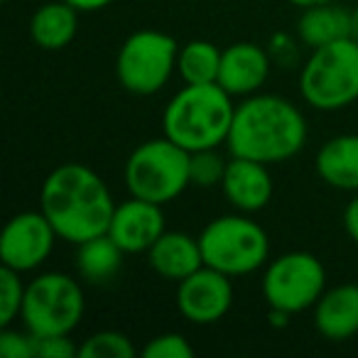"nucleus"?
Masks as SVG:
<instances>
[{"label":"nucleus","mask_w":358,"mask_h":358,"mask_svg":"<svg viewBox=\"0 0 358 358\" xmlns=\"http://www.w3.org/2000/svg\"><path fill=\"white\" fill-rule=\"evenodd\" d=\"M40 209L62 241L79 245L108 231L115 201L108 185L94 169L66 162L47 174L40 192Z\"/></svg>","instance_id":"obj_1"},{"label":"nucleus","mask_w":358,"mask_h":358,"mask_svg":"<svg viewBox=\"0 0 358 358\" xmlns=\"http://www.w3.org/2000/svg\"><path fill=\"white\" fill-rule=\"evenodd\" d=\"M307 120L292 101L273 94L245 96L236 106L229 133V152L255 162L278 164L302 152Z\"/></svg>","instance_id":"obj_2"},{"label":"nucleus","mask_w":358,"mask_h":358,"mask_svg":"<svg viewBox=\"0 0 358 358\" xmlns=\"http://www.w3.org/2000/svg\"><path fill=\"white\" fill-rule=\"evenodd\" d=\"M234 113V96L219 84H185L164 108L162 133L189 152L214 150L229 140Z\"/></svg>","instance_id":"obj_3"},{"label":"nucleus","mask_w":358,"mask_h":358,"mask_svg":"<svg viewBox=\"0 0 358 358\" xmlns=\"http://www.w3.org/2000/svg\"><path fill=\"white\" fill-rule=\"evenodd\" d=\"M189 162V150L179 148L167 135L145 140L130 152L125 162V187L130 196L159 206L169 204L192 185Z\"/></svg>","instance_id":"obj_4"},{"label":"nucleus","mask_w":358,"mask_h":358,"mask_svg":"<svg viewBox=\"0 0 358 358\" xmlns=\"http://www.w3.org/2000/svg\"><path fill=\"white\" fill-rule=\"evenodd\" d=\"M299 94L317 110H341L358 101V45L346 40L312 50L299 71Z\"/></svg>","instance_id":"obj_5"},{"label":"nucleus","mask_w":358,"mask_h":358,"mask_svg":"<svg viewBox=\"0 0 358 358\" xmlns=\"http://www.w3.org/2000/svg\"><path fill=\"white\" fill-rule=\"evenodd\" d=\"M199 245L204 265L229 278L255 273L268 265L270 258L268 234L245 214H229L209 221L199 234Z\"/></svg>","instance_id":"obj_6"},{"label":"nucleus","mask_w":358,"mask_h":358,"mask_svg":"<svg viewBox=\"0 0 358 358\" xmlns=\"http://www.w3.org/2000/svg\"><path fill=\"white\" fill-rule=\"evenodd\" d=\"M84 309L79 280L64 273H42L27 282L20 319L35 336H71L84 319Z\"/></svg>","instance_id":"obj_7"},{"label":"nucleus","mask_w":358,"mask_h":358,"mask_svg":"<svg viewBox=\"0 0 358 358\" xmlns=\"http://www.w3.org/2000/svg\"><path fill=\"white\" fill-rule=\"evenodd\" d=\"M177 55L179 47L172 35L138 30L120 45L115 57V76L130 94L152 96L162 91L177 71Z\"/></svg>","instance_id":"obj_8"},{"label":"nucleus","mask_w":358,"mask_h":358,"mask_svg":"<svg viewBox=\"0 0 358 358\" xmlns=\"http://www.w3.org/2000/svg\"><path fill=\"white\" fill-rule=\"evenodd\" d=\"M327 292V270L317 255L289 250L270 260L263 275V297L270 309L299 314L312 309Z\"/></svg>","instance_id":"obj_9"},{"label":"nucleus","mask_w":358,"mask_h":358,"mask_svg":"<svg viewBox=\"0 0 358 358\" xmlns=\"http://www.w3.org/2000/svg\"><path fill=\"white\" fill-rule=\"evenodd\" d=\"M59 238L55 226L40 211L15 214L0 236V260L17 273H32L50 258L55 241Z\"/></svg>","instance_id":"obj_10"},{"label":"nucleus","mask_w":358,"mask_h":358,"mask_svg":"<svg viewBox=\"0 0 358 358\" xmlns=\"http://www.w3.org/2000/svg\"><path fill=\"white\" fill-rule=\"evenodd\" d=\"M234 278L201 265L189 278L177 282V309L196 327L216 324L234 307Z\"/></svg>","instance_id":"obj_11"},{"label":"nucleus","mask_w":358,"mask_h":358,"mask_svg":"<svg viewBox=\"0 0 358 358\" xmlns=\"http://www.w3.org/2000/svg\"><path fill=\"white\" fill-rule=\"evenodd\" d=\"M164 231L167 229H164L162 206L138 199V196H130L128 201L115 204V211L110 216L106 234L123 248L125 255H133L148 253Z\"/></svg>","instance_id":"obj_12"},{"label":"nucleus","mask_w":358,"mask_h":358,"mask_svg":"<svg viewBox=\"0 0 358 358\" xmlns=\"http://www.w3.org/2000/svg\"><path fill=\"white\" fill-rule=\"evenodd\" d=\"M268 167L270 164L265 162L231 155L229 164H226L224 182H221V192H224L226 201L236 211L255 214V211H263L273 201L275 185Z\"/></svg>","instance_id":"obj_13"},{"label":"nucleus","mask_w":358,"mask_h":358,"mask_svg":"<svg viewBox=\"0 0 358 358\" xmlns=\"http://www.w3.org/2000/svg\"><path fill=\"white\" fill-rule=\"evenodd\" d=\"M270 55L253 42H236L221 57L219 86L231 96H253L270 76Z\"/></svg>","instance_id":"obj_14"},{"label":"nucleus","mask_w":358,"mask_h":358,"mask_svg":"<svg viewBox=\"0 0 358 358\" xmlns=\"http://www.w3.org/2000/svg\"><path fill=\"white\" fill-rule=\"evenodd\" d=\"M148 265L164 280H179L189 278L194 270L204 265V255H201L199 238L182 231H164L155 245L148 250Z\"/></svg>","instance_id":"obj_15"},{"label":"nucleus","mask_w":358,"mask_h":358,"mask_svg":"<svg viewBox=\"0 0 358 358\" xmlns=\"http://www.w3.org/2000/svg\"><path fill=\"white\" fill-rule=\"evenodd\" d=\"M314 327L329 341H348L358 334V285L327 289L314 304Z\"/></svg>","instance_id":"obj_16"},{"label":"nucleus","mask_w":358,"mask_h":358,"mask_svg":"<svg viewBox=\"0 0 358 358\" xmlns=\"http://www.w3.org/2000/svg\"><path fill=\"white\" fill-rule=\"evenodd\" d=\"M317 174L329 187L358 192V135L346 133L327 140L317 152Z\"/></svg>","instance_id":"obj_17"},{"label":"nucleus","mask_w":358,"mask_h":358,"mask_svg":"<svg viewBox=\"0 0 358 358\" xmlns=\"http://www.w3.org/2000/svg\"><path fill=\"white\" fill-rule=\"evenodd\" d=\"M76 32H79V10L64 0L45 3L30 17V40L40 50H64L74 42Z\"/></svg>","instance_id":"obj_18"},{"label":"nucleus","mask_w":358,"mask_h":358,"mask_svg":"<svg viewBox=\"0 0 358 358\" xmlns=\"http://www.w3.org/2000/svg\"><path fill=\"white\" fill-rule=\"evenodd\" d=\"M297 37L309 50L346 40L351 37V13L336 3L302 8V15L297 20Z\"/></svg>","instance_id":"obj_19"},{"label":"nucleus","mask_w":358,"mask_h":358,"mask_svg":"<svg viewBox=\"0 0 358 358\" xmlns=\"http://www.w3.org/2000/svg\"><path fill=\"white\" fill-rule=\"evenodd\" d=\"M123 248L108 234L94 236L76 245L74 265L81 280L91 285H103L118 275L123 265Z\"/></svg>","instance_id":"obj_20"},{"label":"nucleus","mask_w":358,"mask_h":358,"mask_svg":"<svg viewBox=\"0 0 358 358\" xmlns=\"http://www.w3.org/2000/svg\"><path fill=\"white\" fill-rule=\"evenodd\" d=\"M224 50L209 40H192L179 47L177 74L185 84H219Z\"/></svg>","instance_id":"obj_21"},{"label":"nucleus","mask_w":358,"mask_h":358,"mask_svg":"<svg viewBox=\"0 0 358 358\" xmlns=\"http://www.w3.org/2000/svg\"><path fill=\"white\" fill-rule=\"evenodd\" d=\"M22 273L13 268H0V327H10L22 314L27 285L20 278Z\"/></svg>","instance_id":"obj_22"},{"label":"nucleus","mask_w":358,"mask_h":358,"mask_svg":"<svg viewBox=\"0 0 358 358\" xmlns=\"http://www.w3.org/2000/svg\"><path fill=\"white\" fill-rule=\"evenodd\" d=\"M81 358H130L135 356V346L125 334L120 331H99L91 334L79 346Z\"/></svg>","instance_id":"obj_23"},{"label":"nucleus","mask_w":358,"mask_h":358,"mask_svg":"<svg viewBox=\"0 0 358 358\" xmlns=\"http://www.w3.org/2000/svg\"><path fill=\"white\" fill-rule=\"evenodd\" d=\"M226 164L229 159H224L219 152L214 150H199V152H192V162H189V174H192V185L204 187H221L226 174Z\"/></svg>","instance_id":"obj_24"},{"label":"nucleus","mask_w":358,"mask_h":358,"mask_svg":"<svg viewBox=\"0 0 358 358\" xmlns=\"http://www.w3.org/2000/svg\"><path fill=\"white\" fill-rule=\"evenodd\" d=\"M145 358H192L194 356V346L187 341L182 334H157L143 346Z\"/></svg>","instance_id":"obj_25"},{"label":"nucleus","mask_w":358,"mask_h":358,"mask_svg":"<svg viewBox=\"0 0 358 358\" xmlns=\"http://www.w3.org/2000/svg\"><path fill=\"white\" fill-rule=\"evenodd\" d=\"M0 356H6V358H37L35 334H32L30 329L20 331V329L3 327V331H0Z\"/></svg>","instance_id":"obj_26"},{"label":"nucleus","mask_w":358,"mask_h":358,"mask_svg":"<svg viewBox=\"0 0 358 358\" xmlns=\"http://www.w3.org/2000/svg\"><path fill=\"white\" fill-rule=\"evenodd\" d=\"M37 358H71L79 356V346L69 336H35Z\"/></svg>","instance_id":"obj_27"},{"label":"nucleus","mask_w":358,"mask_h":358,"mask_svg":"<svg viewBox=\"0 0 358 358\" xmlns=\"http://www.w3.org/2000/svg\"><path fill=\"white\" fill-rule=\"evenodd\" d=\"M270 50H273L275 55V62H280V64H287L292 57H297V52H294V45H292V37L285 35V32H278V35L270 40Z\"/></svg>","instance_id":"obj_28"},{"label":"nucleus","mask_w":358,"mask_h":358,"mask_svg":"<svg viewBox=\"0 0 358 358\" xmlns=\"http://www.w3.org/2000/svg\"><path fill=\"white\" fill-rule=\"evenodd\" d=\"M343 229H346V236L358 245V194L353 196L351 201L343 209Z\"/></svg>","instance_id":"obj_29"},{"label":"nucleus","mask_w":358,"mask_h":358,"mask_svg":"<svg viewBox=\"0 0 358 358\" xmlns=\"http://www.w3.org/2000/svg\"><path fill=\"white\" fill-rule=\"evenodd\" d=\"M64 3H69V6L76 8L79 13H96V10L108 8L113 0H64Z\"/></svg>","instance_id":"obj_30"},{"label":"nucleus","mask_w":358,"mask_h":358,"mask_svg":"<svg viewBox=\"0 0 358 358\" xmlns=\"http://www.w3.org/2000/svg\"><path fill=\"white\" fill-rule=\"evenodd\" d=\"M297 8H312V6H324V3H336V0H287Z\"/></svg>","instance_id":"obj_31"},{"label":"nucleus","mask_w":358,"mask_h":358,"mask_svg":"<svg viewBox=\"0 0 358 358\" xmlns=\"http://www.w3.org/2000/svg\"><path fill=\"white\" fill-rule=\"evenodd\" d=\"M351 40L358 45V6L351 10Z\"/></svg>","instance_id":"obj_32"}]
</instances>
